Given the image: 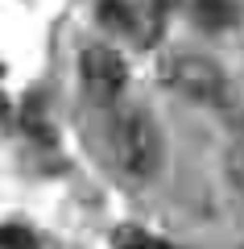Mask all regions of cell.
Masks as SVG:
<instances>
[{
  "instance_id": "6da1fadb",
  "label": "cell",
  "mask_w": 244,
  "mask_h": 249,
  "mask_svg": "<svg viewBox=\"0 0 244 249\" xmlns=\"http://www.w3.org/2000/svg\"><path fill=\"white\" fill-rule=\"evenodd\" d=\"M104 137H108V154H112L120 175L137 178V183L157 175V166H162V133H157L149 112H141V108H116L108 116Z\"/></svg>"
},
{
  "instance_id": "5b68a950",
  "label": "cell",
  "mask_w": 244,
  "mask_h": 249,
  "mask_svg": "<svg viewBox=\"0 0 244 249\" xmlns=\"http://www.w3.org/2000/svg\"><path fill=\"white\" fill-rule=\"evenodd\" d=\"M112 245L116 249H178V245H170L166 237H153V232H145V229H120V232H112Z\"/></svg>"
},
{
  "instance_id": "7a4b0ae2",
  "label": "cell",
  "mask_w": 244,
  "mask_h": 249,
  "mask_svg": "<svg viewBox=\"0 0 244 249\" xmlns=\"http://www.w3.org/2000/svg\"><path fill=\"white\" fill-rule=\"evenodd\" d=\"M162 83L170 91H178V96L195 100V104H211V108H224L232 100V83H228L224 67L195 50L166 54L162 58Z\"/></svg>"
},
{
  "instance_id": "8992f818",
  "label": "cell",
  "mask_w": 244,
  "mask_h": 249,
  "mask_svg": "<svg viewBox=\"0 0 244 249\" xmlns=\"http://www.w3.org/2000/svg\"><path fill=\"white\" fill-rule=\"evenodd\" d=\"M0 249H37V237L21 224H0Z\"/></svg>"
},
{
  "instance_id": "3957f363",
  "label": "cell",
  "mask_w": 244,
  "mask_h": 249,
  "mask_svg": "<svg viewBox=\"0 0 244 249\" xmlns=\"http://www.w3.org/2000/svg\"><path fill=\"white\" fill-rule=\"evenodd\" d=\"M79 83L96 104H116L124 96V88H129V62L112 46L91 42L79 54Z\"/></svg>"
},
{
  "instance_id": "277c9868",
  "label": "cell",
  "mask_w": 244,
  "mask_h": 249,
  "mask_svg": "<svg viewBox=\"0 0 244 249\" xmlns=\"http://www.w3.org/2000/svg\"><path fill=\"white\" fill-rule=\"evenodd\" d=\"M195 21L203 29H232L240 21V9L232 0H195Z\"/></svg>"
},
{
  "instance_id": "52a82bcc",
  "label": "cell",
  "mask_w": 244,
  "mask_h": 249,
  "mask_svg": "<svg viewBox=\"0 0 244 249\" xmlns=\"http://www.w3.org/2000/svg\"><path fill=\"white\" fill-rule=\"evenodd\" d=\"M228 175H232V183L244 191V137L232 145V154H228Z\"/></svg>"
}]
</instances>
